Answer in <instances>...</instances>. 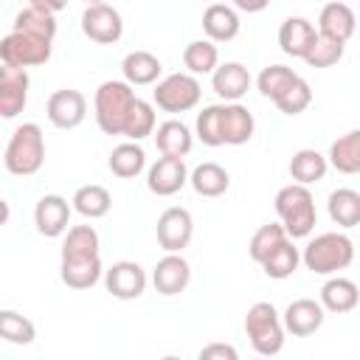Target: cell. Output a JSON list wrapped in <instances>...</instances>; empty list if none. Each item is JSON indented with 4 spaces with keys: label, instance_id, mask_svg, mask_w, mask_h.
<instances>
[{
    "label": "cell",
    "instance_id": "cell-29",
    "mask_svg": "<svg viewBox=\"0 0 360 360\" xmlns=\"http://www.w3.org/2000/svg\"><path fill=\"white\" fill-rule=\"evenodd\" d=\"M188 183L200 197H222L231 186V174L219 163L208 160V163H200L194 172H188Z\"/></svg>",
    "mask_w": 360,
    "mask_h": 360
},
{
    "label": "cell",
    "instance_id": "cell-14",
    "mask_svg": "<svg viewBox=\"0 0 360 360\" xmlns=\"http://www.w3.org/2000/svg\"><path fill=\"white\" fill-rule=\"evenodd\" d=\"M323 318H326V309L321 307V301L295 298L287 304L281 323H284V332H290L292 338H309L323 326Z\"/></svg>",
    "mask_w": 360,
    "mask_h": 360
},
{
    "label": "cell",
    "instance_id": "cell-22",
    "mask_svg": "<svg viewBox=\"0 0 360 360\" xmlns=\"http://www.w3.org/2000/svg\"><path fill=\"white\" fill-rule=\"evenodd\" d=\"M104 267H101V256H73V259H62L59 264V276L62 284L70 290H90L93 284H98Z\"/></svg>",
    "mask_w": 360,
    "mask_h": 360
},
{
    "label": "cell",
    "instance_id": "cell-3",
    "mask_svg": "<svg viewBox=\"0 0 360 360\" xmlns=\"http://www.w3.org/2000/svg\"><path fill=\"white\" fill-rule=\"evenodd\" d=\"M301 262L307 264V270H312L318 276L340 273L354 262V242L346 233H338V231L318 233L315 239L307 242V248L301 253Z\"/></svg>",
    "mask_w": 360,
    "mask_h": 360
},
{
    "label": "cell",
    "instance_id": "cell-13",
    "mask_svg": "<svg viewBox=\"0 0 360 360\" xmlns=\"http://www.w3.org/2000/svg\"><path fill=\"white\" fill-rule=\"evenodd\" d=\"M28 70L0 62V118H17L28 101Z\"/></svg>",
    "mask_w": 360,
    "mask_h": 360
},
{
    "label": "cell",
    "instance_id": "cell-47",
    "mask_svg": "<svg viewBox=\"0 0 360 360\" xmlns=\"http://www.w3.org/2000/svg\"><path fill=\"white\" fill-rule=\"evenodd\" d=\"M84 3H87V6H90V3H104V0H84Z\"/></svg>",
    "mask_w": 360,
    "mask_h": 360
},
{
    "label": "cell",
    "instance_id": "cell-34",
    "mask_svg": "<svg viewBox=\"0 0 360 360\" xmlns=\"http://www.w3.org/2000/svg\"><path fill=\"white\" fill-rule=\"evenodd\" d=\"M155 124H158V115H155V104L143 101V98H135L129 112H127V121H124V129L121 135L127 141H143L146 135L155 132Z\"/></svg>",
    "mask_w": 360,
    "mask_h": 360
},
{
    "label": "cell",
    "instance_id": "cell-21",
    "mask_svg": "<svg viewBox=\"0 0 360 360\" xmlns=\"http://www.w3.org/2000/svg\"><path fill=\"white\" fill-rule=\"evenodd\" d=\"M242 22H239V11L228 3H211L202 11V31L205 39L211 42H231L239 34Z\"/></svg>",
    "mask_w": 360,
    "mask_h": 360
},
{
    "label": "cell",
    "instance_id": "cell-11",
    "mask_svg": "<svg viewBox=\"0 0 360 360\" xmlns=\"http://www.w3.org/2000/svg\"><path fill=\"white\" fill-rule=\"evenodd\" d=\"M104 287L112 298H121V301H132V298H141L143 290H146V273L138 262H129V259H121V262H112L104 273Z\"/></svg>",
    "mask_w": 360,
    "mask_h": 360
},
{
    "label": "cell",
    "instance_id": "cell-5",
    "mask_svg": "<svg viewBox=\"0 0 360 360\" xmlns=\"http://www.w3.org/2000/svg\"><path fill=\"white\" fill-rule=\"evenodd\" d=\"M245 335L256 354L273 357L284 349V323L270 301H256L245 315Z\"/></svg>",
    "mask_w": 360,
    "mask_h": 360
},
{
    "label": "cell",
    "instance_id": "cell-31",
    "mask_svg": "<svg viewBox=\"0 0 360 360\" xmlns=\"http://www.w3.org/2000/svg\"><path fill=\"white\" fill-rule=\"evenodd\" d=\"M329 163L326 158L318 152V149H298L292 158H290V177L301 186H309V183H318L323 180Z\"/></svg>",
    "mask_w": 360,
    "mask_h": 360
},
{
    "label": "cell",
    "instance_id": "cell-36",
    "mask_svg": "<svg viewBox=\"0 0 360 360\" xmlns=\"http://www.w3.org/2000/svg\"><path fill=\"white\" fill-rule=\"evenodd\" d=\"M101 248L98 231L93 225H73L65 231V242H62V259H73V256H96Z\"/></svg>",
    "mask_w": 360,
    "mask_h": 360
},
{
    "label": "cell",
    "instance_id": "cell-17",
    "mask_svg": "<svg viewBox=\"0 0 360 360\" xmlns=\"http://www.w3.org/2000/svg\"><path fill=\"white\" fill-rule=\"evenodd\" d=\"M250 70L242 62H222L211 70V87L225 101H239L250 90Z\"/></svg>",
    "mask_w": 360,
    "mask_h": 360
},
{
    "label": "cell",
    "instance_id": "cell-44",
    "mask_svg": "<svg viewBox=\"0 0 360 360\" xmlns=\"http://www.w3.org/2000/svg\"><path fill=\"white\" fill-rule=\"evenodd\" d=\"M28 6L48 11V14H59L62 8H68V0H28Z\"/></svg>",
    "mask_w": 360,
    "mask_h": 360
},
{
    "label": "cell",
    "instance_id": "cell-40",
    "mask_svg": "<svg viewBox=\"0 0 360 360\" xmlns=\"http://www.w3.org/2000/svg\"><path fill=\"white\" fill-rule=\"evenodd\" d=\"M194 135L205 146H225L222 143V104H208V107H202L197 112Z\"/></svg>",
    "mask_w": 360,
    "mask_h": 360
},
{
    "label": "cell",
    "instance_id": "cell-42",
    "mask_svg": "<svg viewBox=\"0 0 360 360\" xmlns=\"http://www.w3.org/2000/svg\"><path fill=\"white\" fill-rule=\"evenodd\" d=\"M309 101H312V90H309V84L298 76L273 104H276L284 115H298V112H304V110L309 107Z\"/></svg>",
    "mask_w": 360,
    "mask_h": 360
},
{
    "label": "cell",
    "instance_id": "cell-24",
    "mask_svg": "<svg viewBox=\"0 0 360 360\" xmlns=\"http://www.w3.org/2000/svg\"><path fill=\"white\" fill-rule=\"evenodd\" d=\"M121 73H124V82L132 84V87H143V84H155L163 73V65L155 53L149 51H129L121 62Z\"/></svg>",
    "mask_w": 360,
    "mask_h": 360
},
{
    "label": "cell",
    "instance_id": "cell-7",
    "mask_svg": "<svg viewBox=\"0 0 360 360\" xmlns=\"http://www.w3.org/2000/svg\"><path fill=\"white\" fill-rule=\"evenodd\" d=\"M53 42L25 34V31H11L0 39V62L11 68H37L51 59Z\"/></svg>",
    "mask_w": 360,
    "mask_h": 360
},
{
    "label": "cell",
    "instance_id": "cell-9",
    "mask_svg": "<svg viewBox=\"0 0 360 360\" xmlns=\"http://www.w3.org/2000/svg\"><path fill=\"white\" fill-rule=\"evenodd\" d=\"M155 233H158V245H160L166 253H180L183 248H188V242H191V236H194L191 211H188V208H180V205L166 208V211L158 217Z\"/></svg>",
    "mask_w": 360,
    "mask_h": 360
},
{
    "label": "cell",
    "instance_id": "cell-45",
    "mask_svg": "<svg viewBox=\"0 0 360 360\" xmlns=\"http://www.w3.org/2000/svg\"><path fill=\"white\" fill-rule=\"evenodd\" d=\"M270 6V0H233V8L239 11H248V14H259Z\"/></svg>",
    "mask_w": 360,
    "mask_h": 360
},
{
    "label": "cell",
    "instance_id": "cell-39",
    "mask_svg": "<svg viewBox=\"0 0 360 360\" xmlns=\"http://www.w3.org/2000/svg\"><path fill=\"white\" fill-rule=\"evenodd\" d=\"M287 239V233H284V228H281V222H267V225H262L253 236H250V242H248V253H250V259L256 262V264H262L281 242Z\"/></svg>",
    "mask_w": 360,
    "mask_h": 360
},
{
    "label": "cell",
    "instance_id": "cell-46",
    "mask_svg": "<svg viewBox=\"0 0 360 360\" xmlns=\"http://www.w3.org/2000/svg\"><path fill=\"white\" fill-rule=\"evenodd\" d=\"M8 217H11V208H8V202L0 197V228L8 222Z\"/></svg>",
    "mask_w": 360,
    "mask_h": 360
},
{
    "label": "cell",
    "instance_id": "cell-33",
    "mask_svg": "<svg viewBox=\"0 0 360 360\" xmlns=\"http://www.w3.org/2000/svg\"><path fill=\"white\" fill-rule=\"evenodd\" d=\"M298 264H301V250H298V248L292 245V239L287 236V239L262 262V270H264L267 278L281 281V278H290V276L298 270Z\"/></svg>",
    "mask_w": 360,
    "mask_h": 360
},
{
    "label": "cell",
    "instance_id": "cell-32",
    "mask_svg": "<svg viewBox=\"0 0 360 360\" xmlns=\"http://www.w3.org/2000/svg\"><path fill=\"white\" fill-rule=\"evenodd\" d=\"M329 219L340 228H354L360 222V194L354 188H335L329 194Z\"/></svg>",
    "mask_w": 360,
    "mask_h": 360
},
{
    "label": "cell",
    "instance_id": "cell-1",
    "mask_svg": "<svg viewBox=\"0 0 360 360\" xmlns=\"http://www.w3.org/2000/svg\"><path fill=\"white\" fill-rule=\"evenodd\" d=\"M276 214L281 219V228L290 239H304L312 233V228L318 225V211H315V197L309 191V186L301 183H290L284 188H278L276 200Z\"/></svg>",
    "mask_w": 360,
    "mask_h": 360
},
{
    "label": "cell",
    "instance_id": "cell-38",
    "mask_svg": "<svg viewBox=\"0 0 360 360\" xmlns=\"http://www.w3.org/2000/svg\"><path fill=\"white\" fill-rule=\"evenodd\" d=\"M295 79H298V73H295L292 68H287V65H267V68L259 73L256 87H259V93H262L264 98L276 101Z\"/></svg>",
    "mask_w": 360,
    "mask_h": 360
},
{
    "label": "cell",
    "instance_id": "cell-15",
    "mask_svg": "<svg viewBox=\"0 0 360 360\" xmlns=\"http://www.w3.org/2000/svg\"><path fill=\"white\" fill-rule=\"evenodd\" d=\"M70 202L62 197V194H45L37 200L34 205V225L42 236L48 239H56L68 231L70 225Z\"/></svg>",
    "mask_w": 360,
    "mask_h": 360
},
{
    "label": "cell",
    "instance_id": "cell-28",
    "mask_svg": "<svg viewBox=\"0 0 360 360\" xmlns=\"http://www.w3.org/2000/svg\"><path fill=\"white\" fill-rule=\"evenodd\" d=\"M70 208H73L76 214H82L84 219H101V217L110 214L112 197H110V191H107L104 186L87 183V186H79V188H76V194H73V200H70Z\"/></svg>",
    "mask_w": 360,
    "mask_h": 360
},
{
    "label": "cell",
    "instance_id": "cell-12",
    "mask_svg": "<svg viewBox=\"0 0 360 360\" xmlns=\"http://www.w3.org/2000/svg\"><path fill=\"white\" fill-rule=\"evenodd\" d=\"M188 183V169L183 158H172V155H160L149 172H146V186L152 194L158 197H172L177 194L183 186Z\"/></svg>",
    "mask_w": 360,
    "mask_h": 360
},
{
    "label": "cell",
    "instance_id": "cell-25",
    "mask_svg": "<svg viewBox=\"0 0 360 360\" xmlns=\"http://www.w3.org/2000/svg\"><path fill=\"white\" fill-rule=\"evenodd\" d=\"M152 135H155L158 152L160 155H172V158H186L191 152V143H194L191 129L177 118H169V121L158 124Z\"/></svg>",
    "mask_w": 360,
    "mask_h": 360
},
{
    "label": "cell",
    "instance_id": "cell-18",
    "mask_svg": "<svg viewBox=\"0 0 360 360\" xmlns=\"http://www.w3.org/2000/svg\"><path fill=\"white\" fill-rule=\"evenodd\" d=\"M354 25H357V17H354L352 6H346L340 0L326 3L318 14V34L338 39V42H349L354 34Z\"/></svg>",
    "mask_w": 360,
    "mask_h": 360
},
{
    "label": "cell",
    "instance_id": "cell-41",
    "mask_svg": "<svg viewBox=\"0 0 360 360\" xmlns=\"http://www.w3.org/2000/svg\"><path fill=\"white\" fill-rule=\"evenodd\" d=\"M343 51H346V42H338V39H329V37H315L309 53L304 56V62L309 68H332L343 59Z\"/></svg>",
    "mask_w": 360,
    "mask_h": 360
},
{
    "label": "cell",
    "instance_id": "cell-26",
    "mask_svg": "<svg viewBox=\"0 0 360 360\" xmlns=\"http://www.w3.org/2000/svg\"><path fill=\"white\" fill-rule=\"evenodd\" d=\"M110 172L121 180H132L146 169V152L141 146V141H124L118 146H112L110 160H107Z\"/></svg>",
    "mask_w": 360,
    "mask_h": 360
},
{
    "label": "cell",
    "instance_id": "cell-4",
    "mask_svg": "<svg viewBox=\"0 0 360 360\" xmlns=\"http://www.w3.org/2000/svg\"><path fill=\"white\" fill-rule=\"evenodd\" d=\"M135 90L132 84L127 82H118V79H107L98 84L96 96H93V115H96V124L104 135H121L124 129V121H127V112L135 101Z\"/></svg>",
    "mask_w": 360,
    "mask_h": 360
},
{
    "label": "cell",
    "instance_id": "cell-16",
    "mask_svg": "<svg viewBox=\"0 0 360 360\" xmlns=\"http://www.w3.org/2000/svg\"><path fill=\"white\" fill-rule=\"evenodd\" d=\"M191 281V267L180 253H166L163 259H158L155 270H152V284L160 295L172 298L180 295Z\"/></svg>",
    "mask_w": 360,
    "mask_h": 360
},
{
    "label": "cell",
    "instance_id": "cell-30",
    "mask_svg": "<svg viewBox=\"0 0 360 360\" xmlns=\"http://www.w3.org/2000/svg\"><path fill=\"white\" fill-rule=\"evenodd\" d=\"M183 65H186V73H191V76H211V70L219 65L217 42H211V39L188 42L183 48Z\"/></svg>",
    "mask_w": 360,
    "mask_h": 360
},
{
    "label": "cell",
    "instance_id": "cell-20",
    "mask_svg": "<svg viewBox=\"0 0 360 360\" xmlns=\"http://www.w3.org/2000/svg\"><path fill=\"white\" fill-rule=\"evenodd\" d=\"M253 132H256L253 112L239 101H225L222 104V143L242 146L253 138Z\"/></svg>",
    "mask_w": 360,
    "mask_h": 360
},
{
    "label": "cell",
    "instance_id": "cell-35",
    "mask_svg": "<svg viewBox=\"0 0 360 360\" xmlns=\"http://www.w3.org/2000/svg\"><path fill=\"white\" fill-rule=\"evenodd\" d=\"M37 338V326L17 309H0V340L14 346H31Z\"/></svg>",
    "mask_w": 360,
    "mask_h": 360
},
{
    "label": "cell",
    "instance_id": "cell-43",
    "mask_svg": "<svg viewBox=\"0 0 360 360\" xmlns=\"http://www.w3.org/2000/svg\"><path fill=\"white\" fill-rule=\"evenodd\" d=\"M239 352L228 343H208L200 349V360H236Z\"/></svg>",
    "mask_w": 360,
    "mask_h": 360
},
{
    "label": "cell",
    "instance_id": "cell-6",
    "mask_svg": "<svg viewBox=\"0 0 360 360\" xmlns=\"http://www.w3.org/2000/svg\"><path fill=\"white\" fill-rule=\"evenodd\" d=\"M200 96H202L200 79L191 76V73H169L152 90L155 107L163 110V112H172V115L194 110L200 104Z\"/></svg>",
    "mask_w": 360,
    "mask_h": 360
},
{
    "label": "cell",
    "instance_id": "cell-19",
    "mask_svg": "<svg viewBox=\"0 0 360 360\" xmlns=\"http://www.w3.org/2000/svg\"><path fill=\"white\" fill-rule=\"evenodd\" d=\"M315 37H318V31L307 17H287L278 25V45L292 59H304L315 42Z\"/></svg>",
    "mask_w": 360,
    "mask_h": 360
},
{
    "label": "cell",
    "instance_id": "cell-2",
    "mask_svg": "<svg viewBox=\"0 0 360 360\" xmlns=\"http://www.w3.org/2000/svg\"><path fill=\"white\" fill-rule=\"evenodd\" d=\"M3 163H6V172L14 174V177H31L42 169L45 163V135H42V127L28 121V124H20L8 143H6V152H3Z\"/></svg>",
    "mask_w": 360,
    "mask_h": 360
},
{
    "label": "cell",
    "instance_id": "cell-37",
    "mask_svg": "<svg viewBox=\"0 0 360 360\" xmlns=\"http://www.w3.org/2000/svg\"><path fill=\"white\" fill-rule=\"evenodd\" d=\"M11 31H25V34H34V37H42V39L53 42V37H56V14H48V11H39L34 6H25L22 11H17Z\"/></svg>",
    "mask_w": 360,
    "mask_h": 360
},
{
    "label": "cell",
    "instance_id": "cell-10",
    "mask_svg": "<svg viewBox=\"0 0 360 360\" xmlns=\"http://www.w3.org/2000/svg\"><path fill=\"white\" fill-rule=\"evenodd\" d=\"M45 115L56 129H76L87 115V98H84V93L73 90V87L53 90L48 96Z\"/></svg>",
    "mask_w": 360,
    "mask_h": 360
},
{
    "label": "cell",
    "instance_id": "cell-8",
    "mask_svg": "<svg viewBox=\"0 0 360 360\" xmlns=\"http://www.w3.org/2000/svg\"><path fill=\"white\" fill-rule=\"evenodd\" d=\"M82 31L90 42L115 45L124 37V20H121L118 8L107 6V3H90L82 11Z\"/></svg>",
    "mask_w": 360,
    "mask_h": 360
},
{
    "label": "cell",
    "instance_id": "cell-23",
    "mask_svg": "<svg viewBox=\"0 0 360 360\" xmlns=\"http://www.w3.org/2000/svg\"><path fill=\"white\" fill-rule=\"evenodd\" d=\"M357 301H360V290L346 276H335L332 273V278L323 281V287H321V307L326 312L346 315V312H352L357 307Z\"/></svg>",
    "mask_w": 360,
    "mask_h": 360
},
{
    "label": "cell",
    "instance_id": "cell-27",
    "mask_svg": "<svg viewBox=\"0 0 360 360\" xmlns=\"http://www.w3.org/2000/svg\"><path fill=\"white\" fill-rule=\"evenodd\" d=\"M326 163L338 169L340 174H357L360 172V129H349L338 141H332Z\"/></svg>",
    "mask_w": 360,
    "mask_h": 360
}]
</instances>
